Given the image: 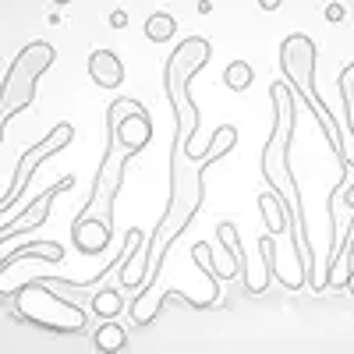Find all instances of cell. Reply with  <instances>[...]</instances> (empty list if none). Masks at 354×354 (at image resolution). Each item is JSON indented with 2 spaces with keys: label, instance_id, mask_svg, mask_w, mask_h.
Returning a JSON list of instances; mask_svg holds the SVG:
<instances>
[{
  "label": "cell",
  "instance_id": "5",
  "mask_svg": "<svg viewBox=\"0 0 354 354\" xmlns=\"http://www.w3.org/2000/svg\"><path fill=\"white\" fill-rule=\"evenodd\" d=\"M11 305L21 322H28L36 330H46V333H57V337H82L88 330V312L78 308L75 301L61 298L50 287V280H43V277L15 287Z\"/></svg>",
  "mask_w": 354,
  "mask_h": 354
},
{
  "label": "cell",
  "instance_id": "4",
  "mask_svg": "<svg viewBox=\"0 0 354 354\" xmlns=\"http://www.w3.org/2000/svg\"><path fill=\"white\" fill-rule=\"evenodd\" d=\"M315 57H319V46L312 36L305 32H290L283 43H280V71H283V82L294 88V96L305 100L308 113L319 121L322 135H326L330 149L340 156L344 167H351V145H347V131L344 124L333 117V110L326 106V100L319 96V85H315ZM354 170V167H351Z\"/></svg>",
  "mask_w": 354,
  "mask_h": 354
},
{
  "label": "cell",
  "instance_id": "2",
  "mask_svg": "<svg viewBox=\"0 0 354 354\" xmlns=\"http://www.w3.org/2000/svg\"><path fill=\"white\" fill-rule=\"evenodd\" d=\"M270 100H273V131L262 145V181L270 185V192L280 198L283 216H287V238H290V259L305 270V280L315 283L319 262H315V248L308 238V216H305V198H301V185L290 170V145H294V128H298V100L294 88L280 78L270 85Z\"/></svg>",
  "mask_w": 354,
  "mask_h": 354
},
{
  "label": "cell",
  "instance_id": "6",
  "mask_svg": "<svg viewBox=\"0 0 354 354\" xmlns=\"http://www.w3.org/2000/svg\"><path fill=\"white\" fill-rule=\"evenodd\" d=\"M53 61H57V50L46 39H36L18 50V57L4 71V82H0V131H8V121L15 113L36 103L39 78L50 71Z\"/></svg>",
  "mask_w": 354,
  "mask_h": 354
},
{
  "label": "cell",
  "instance_id": "13",
  "mask_svg": "<svg viewBox=\"0 0 354 354\" xmlns=\"http://www.w3.org/2000/svg\"><path fill=\"white\" fill-rule=\"evenodd\" d=\"M340 103H344V124L351 135V167H354V61L340 71Z\"/></svg>",
  "mask_w": 354,
  "mask_h": 354
},
{
  "label": "cell",
  "instance_id": "18",
  "mask_svg": "<svg viewBox=\"0 0 354 354\" xmlns=\"http://www.w3.org/2000/svg\"><path fill=\"white\" fill-rule=\"evenodd\" d=\"M351 252H354V227L344 234V238H340V245L330 252V262H326V270H322V273H326V287H330V280H333V273L340 270V262H344V255L351 259Z\"/></svg>",
  "mask_w": 354,
  "mask_h": 354
},
{
  "label": "cell",
  "instance_id": "12",
  "mask_svg": "<svg viewBox=\"0 0 354 354\" xmlns=\"http://www.w3.org/2000/svg\"><path fill=\"white\" fill-rule=\"evenodd\" d=\"M259 213H262V223H266V234H273V238H280V234H287V216H283V205L273 192H262L259 195Z\"/></svg>",
  "mask_w": 354,
  "mask_h": 354
},
{
  "label": "cell",
  "instance_id": "25",
  "mask_svg": "<svg viewBox=\"0 0 354 354\" xmlns=\"http://www.w3.org/2000/svg\"><path fill=\"white\" fill-rule=\"evenodd\" d=\"M53 4H57V8H64V4H71V0H53Z\"/></svg>",
  "mask_w": 354,
  "mask_h": 354
},
{
  "label": "cell",
  "instance_id": "20",
  "mask_svg": "<svg viewBox=\"0 0 354 354\" xmlns=\"http://www.w3.org/2000/svg\"><path fill=\"white\" fill-rule=\"evenodd\" d=\"M110 25L113 28H124L128 25V11H110Z\"/></svg>",
  "mask_w": 354,
  "mask_h": 354
},
{
  "label": "cell",
  "instance_id": "17",
  "mask_svg": "<svg viewBox=\"0 0 354 354\" xmlns=\"http://www.w3.org/2000/svg\"><path fill=\"white\" fill-rule=\"evenodd\" d=\"M252 82H255V71H252L248 61H230V64L223 68V85L234 88V93H245V88H252Z\"/></svg>",
  "mask_w": 354,
  "mask_h": 354
},
{
  "label": "cell",
  "instance_id": "1",
  "mask_svg": "<svg viewBox=\"0 0 354 354\" xmlns=\"http://www.w3.org/2000/svg\"><path fill=\"white\" fill-rule=\"evenodd\" d=\"M234 145H238V128H234V124H220L213 131L209 156H205L202 163L185 160L181 149H174V145H170V195H167V209H163L156 230L145 234L142 252H135L128 262H121V283H128V287H156L170 245L192 227V220L198 216L202 202H205V170H209L216 160L230 156Z\"/></svg>",
  "mask_w": 354,
  "mask_h": 354
},
{
  "label": "cell",
  "instance_id": "26",
  "mask_svg": "<svg viewBox=\"0 0 354 354\" xmlns=\"http://www.w3.org/2000/svg\"><path fill=\"white\" fill-rule=\"evenodd\" d=\"M4 135H8V131H0V142H4Z\"/></svg>",
  "mask_w": 354,
  "mask_h": 354
},
{
  "label": "cell",
  "instance_id": "9",
  "mask_svg": "<svg viewBox=\"0 0 354 354\" xmlns=\"http://www.w3.org/2000/svg\"><path fill=\"white\" fill-rule=\"evenodd\" d=\"M71 245H75L78 255H103L113 245V227H106L96 216H85V220L75 216V223H71Z\"/></svg>",
  "mask_w": 354,
  "mask_h": 354
},
{
  "label": "cell",
  "instance_id": "23",
  "mask_svg": "<svg viewBox=\"0 0 354 354\" xmlns=\"http://www.w3.org/2000/svg\"><path fill=\"white\" fill-rule=\"evenodd\" d=\"M213 11V0H198V15H209Z\"/></svg>",
  "mask_w": 354,
  "mask_h": 354
},
{
  "label": "cell",
  "instance_id": "19",
  "mask_svg": "<svg viewBox=\"0 0 354 354\" xmlns=\"http://www.w3.org/2000/svg\"><path fill=\"white\" fill-rule=\"evenodd\" d=\"M322 18H326L330 25H340L347 18V8L340 4V0H333V4H326V11H322Z\"/></svg>",
  "mask_w": 354,
  "mask_h": 354
},
{
  "label": "cell",
  "instance_id": "22",
  "mask_svg": "<svg viewBox=\"0 0 354 354\" xmlns=\"http://www.w3.org/2000/svg\"><path fill=\"white\" fill-rule=\"evenodd\" d=\"M340 287H347V290H351V298H354V270H347V277H344Z\"/></svg>",
  "mask_w": 354,
  "mask_h": 354
},
{
  "label": "cell",
  "instance_id": "3",
  "mask_svg": "<svg viewBox=\"0 0 354 354\" xmlns=\"http://www.w3.org/2000/svg\"><path fill=\"white\" fill-rule=\"evenodd\" d=\"M153 142V117L138 100H113L106 106V145L103 160L93 174L88 198L78 209V220L96 216L106 227H113V205L121 198L128 163Z\"/></svg>",
  "mask_w": 354,
  "mask_h": 354
},
{
  "label": "cell",
  "instance_id": "21",
  "mask_svg": "<svg viewBox=\"0 0 354 354\" xmlns=\"http://www.w3.org/2000/svg\"><path fill=\"white\" fill-rule=\"evenodd\" d=\"M280 4H283V0H259V8H262V11H277Z\"/></svg>",
  "mask_w": 354,
  "mask_h": 354
},
{
  "label": "cell",
  "instance_id": "16",
  "mask_svg": "<svg viewBox=\"0 0 354 354\" xmlns=\"http://www.w3.org/2000/svg\"><path fill=\"white\" fill-rule=\"evenodd\" d=\"M121 312H124V298L117 287H100L93 294V315L96 319H117Z\"/></svg>",
  "mask_w": 354,
  "mask_h": 354
},
{
  "label": "cell",
  "instance_id": "24",
  "mask_svg": "<svg viewBox=\"0 0 354 354\" xmlns=\"http://www.w3.org/2000/svg\"><path fill=\"white\" fill-rule=\"evenodd\" d=\"M347 205H351V213H354V188H351V195H347ZM351 227H354V220H351ZM347 227V230H351Z\"/></svg>",
  "mask_w": 354,
  "mask_h": 354
},
{
  "label": "cell",
  "instance_id": "7",
  "mask_svg": "<svg viewBox=\"0 0 354 354\" xmlns=\"http://www.w3.org/2000/svg\"><path fill=\"white\" fill-rule=\"evenodd\" d=\"M71 142H75V124L64 121V124H57L43 142L28 145V149L18 156V163H15V177H11V185H8L4 198H0V216L11 213V209H18L21 198H25V192H28V181H32V174H39V167H43L50 156L64 153Z\"/></svg>",
  "mask_w": 354,
  "mask_h": 354
},
{
  "label": "cell",
  "instance_id": "11",
  "mask_svg": "<svg viewBox=\"0 0 354 354\" xmlns=\"http://www.w3.org/2000/svg\"><path fill=\"white\" fill-rule=\"evenodd\" d=\"M88 78L100 88H117L124 85V61L113 50H93L88 53Z\"/></svg>",
  "mask_w": 354,
  "mask_h": 354
},
{
  "label": "cell",
  "instance_id": "15",
  "mask_svg": "<svg viewBox=\"0 0 354 354\" xmlns=\"http://www.w3.org/2000/svg\"><path fill=\"white\" fill-rule=\"evenodd\" d=\"M177 36V18L170 11H153L145 18V39L149 43H170Z\"/></svg>",
  "mask_w": 354,
  "mask_h": 354
},
{
  "label": "cell",
  "instance_id": "10",
  "mask_svg": "<svg viewBox=\"0 0 354 354\" xmlns=\"http://www.w3.org/2000/svg\"><path fill=\"white\" fill-rule=\"evenodd\" d=\"M28 259H39V262H64L68 252H64V245H57V241H28V245H21V248H15V252H4V255H0V280H4V273L11 270V266L28 262Z\"/></svg>",
  "mask_w": 354,
  "mask_h": 354
},
{
  "label": "cell",
  "instance_id": "14",
  "mask_svg": "<svg viewBox=\"0 0 354 354\" xmlns=\"http://www.w3.org/2000/svg\"><path fill=\"white\" fill-rule=\"evenodd\" d=\"M93 347L103 351V354H113V351H124L128 347V333L121 330V322L113 319H103V326L93 333Z\"/></svg>",
  "mask_w": 354,
  "mask_h": 354
},
{
  "label": "cell",
  "instance_id": "8",
  "mask_svg": "<svg viewBox=\"0 0 354 354\" xmlns=\"http://www.w3.org/2000/svg\"><path fill=\"white\" fill-rule=\"evenodd\" d=\"M75 188V177L71 174H64L61 181H53L46 192H39L28 205H21V213L11 220V223H4L0 227V245H8V241H15V238H21V234H28V230H36V227H43L46 220H50V209H53V198L57 195H64V192H71Z\"/></svg>",
  "mask_w": 354,
  "mask_h": 354
}]
</instances>
